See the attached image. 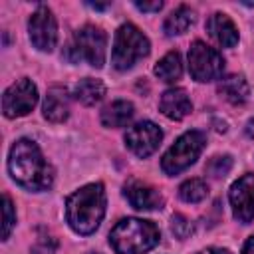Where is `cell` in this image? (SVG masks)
<instances>
[{
    "instance_id": "1",
    "label": "cell",
    "mask_w": 254,
    "mask_h": 254,
    "mask_svg": "<svg viewBox=\"0 0 254 254\" xmlns=\"http://www.w3.org/2000/svg\"><path fill=\"white\" fill-rule=\"evenodd\" d=\"M10 177L26 190H46L54 183V169L32 139H18L8 155Z\"/></svg>"
},
{
    "instance_id": "4",
    "label": "cell",
    "mask_w": 254,
    "mask_h": 254,
    "mask_svg": "<svg viewBox=\"0 0 254 254\" xmlns=\"http://www.w3.org/2000/svg\"><path fill=\"white\" fill-rule=\"evenodd\" d=\"M149 52H151V44L147 36L135 24H123L115 32L111 64L115 69L125 71V69H131L141 58H147Z\"/></svg>"
},
{
    "instance_id": "5",
    "label": "cell",
    "mask_w": 254,
    "mask_h": 254,
    "mask_svg": "<svg viewBox=\"0 0 254 254\" xmlns=\"http://www.w3.org/2000/svg\"><path fill=\"white\" fill-rule=\"evenodd\" d=\"M105 48L107 36L99 26L87 24L79 28L73 40L67 44L64 56L69 62H87L91 67H101L105 64Z\"/></svg>"
},
{
    "instance_id": "18",
    "label": "cell",
    "mask_w": 254,
    "mask_h": 254,
    "mask_svg": "<svg viewBox=\"0 0 254 254\" xmlns=\"http://www.w3.org/2000/svg\"><path fill=\"white\" fill-rule=\"evenodd\" d=\"M73 95L83 105H95L105 95V83L101 79H93V77L79 79L73 87Z\"/></svg>"
},
{
    "instance_id": "10",
    "label": "cell",
    "mask_w": 254,
    "mask_h": 254,
    "mask_svg": "<svg viewBox=\"0 0 254 254\" xmlns=\"http://www.w3.org/2000/svg\"><path fill=\"white\" fill-rule=\"evenodd\" d=\"M163 139V131L157 123L153 121H139L135 125H131L127 129V135H125V145L131 153H135L137 157L145 159L149 155H153L159 147Z\"/></svg>"
},
{
    "instance_id": "3",
    "label": "cell",
    "mask_w": 254,
    "mask_h": 254,
    "mask_svg": "<svg viewBox=\"0 0 254 254\" xmlns=\"http://www.w3.org/2000/svg\"><path fill=\"white\" fill-rule=\"evenodd\" d=\"M161 240L155 222L143 218H123L109 232V244L117 254H145Z\"/></svg>"
},
{
    "instance_id": "21",
    "label": "cell",
    "mask_w": 254,
    "mask_h": 254,
    "mask_svg": "<svg viewBox=\"0 0 254 254\" xmlns=\"http://www.w3.org/2000/svg\"><path fill=\"white\" fill-rule=\"evenodd\" d=\"M208 194V185L202 179H189L179 187V196L185 202H200Z\"/></svg>"
},
{
    "instance_id": "23",
    "label": "cell",
    "mask_w": 254,
    "mask_h": 254,
    "mask_svg": "<svg viewBox=\"0 0 254 254\" xmlns=\"http://www.w3.org/2000/svg\"><path fill=\"white\" fill-rule=\"evenodd\" d=\"M56 250H58V240L46 230H38V238L32 246V252L34 254H56Z\"/></svg>"
},
{
    "instance_id": "6",
    "label": "cell",
    "mask_w": 254,
    "mask_h": 254,
    "mask_svg": "<svg viewBox=\"0 0 254 254\" xmlns=\"http://www.w3.org/2000/svg\"><path fill=\"white\" fill-rule=\"evenodd\" d=\"M204 143H206V137H204L202 131L192 129V131L183 133V135L167 149V153L163 155V159H161V169H163L167 175H171V177L179 175L181 171L189 169V167L198 159V155H200L202 149H204Z\"/></svg>"
},
{
    "instance_id": "29",
    "label": "cell",
    "mask_w": 254,
    "mask_h": 254,
    "mask_svg": "<svg viewBox=\"0 0 254 254\" xmlns=\"http://www.w3.org/2000/svg\"><path fill=\"white\" fill-rule=\"evenodd\" d=\"M246 135H248L250 139H254V117L246 123Z\"/></svg>"
},
{
    "instance_id": "12",
    "label": "cell",
    "mask_w": 254,
    "mask_h": 254,
    "mask_svg": "<svg viewBox=\"0 0 254 254\" xmlns=\"http://www.w3.org/2000/svg\"><path fill=\"white\" fill-rule=\"evenodd\" d=\"M123 194L129 200V204L137 210H155V208L163 206L161 192L155 187H151L149 183H143V181H137V179H131V181L125 183Z\"/></svg>"
},
{
    "instance_id": "22",
    "label": "cell",
    "mask_w": 254,
    "mask_h": 254,
    "mask_svg": "<svg viewBox=\"0 0 254 254\" xmlns=\"http://www.w3.org/2000/svg\"><path fill=\"white\" fill-rule=\"evenodd\" d=\"M206 173L214 179H220L224 177L230 169H232V157L230 155H218V157H212L208 163H206Z\"/></svg>"
},
{
    "instance_id": "25",
    "label": "cell",
    "mask_w": 254,
    "mask_h": 254,
    "mask_svg": "<svg viewBox=\"0 0 254 254\" xmlns=\"http://www.w3.org/2000/svg\"><path fill=\"white\" fill-rule=\"evenodd\" d=\"M2 200H4V226H2V240H6V238L10 236V232H12V228H14L16 212H14V204H12V200H10V196H8V194H4V196H2Z\"/></svg>"
},
{
    "instance_id": "7",
    "label": "cell",
    "mask_w": 254,
    "mask_h": 254,
    "mask_svg": "<svg viewBox=\"0 0 254 254\" xmlns=\"http://www.w3.org/2000/svg\"><path fill=\"white\" fill-rule=\"evenodd\" d=\"M224 58L204 42L196 40L189 50V71L194 81H212L222 75Z\"/></svg>"
},
{
    "instance_id": "9",
    "label": "cell",
    "mask_w": 254,
    "mask_h": 254,
    "mask_svg": "<svg viewBox=\"0 0 254 254\" xmlns=\"http://www.w3.org/2000/svg\"><path fill=\"white\" fill-rule=\"evenodd\" d=\"M28 32L34 48L40 52H52L58 42V22L48 6H38L28 20Z\"/></svg>"
},
{
    "instance_id": "20",
    "label": "cell",
    "mask_w": 254,
    "mask_h": 254,
    "mask_svg": "<svg viewBox=\"0 0 254 254\" xmlns=\"http://www.w3.org/2000/svg\"><path fill=\"white\" fill-rule=\"evenodd\" d=\"M155 75L167 83L177 81L183 75V62H181V54L179 52H169L165 54L157 65H155Z\"/></svg>"
},
{
    "instance_id": "28",
    "label": "cell",
    "mask_w": 254,
    "mask_h": 254,
    "mask_svg": "<svg viewBox=\"0 0 254 254\" xmlns=\"http://www.w3.org/2000/svg\"><path fill=\"white\" fill-rule=\"evenodd\" d=\"M198 254H232V252L226 250V248H204V250H200Z\"/></svg>"
},
{
    "instance_id": "17",
    "label": "cell",
    "mask_w": 254,
    "mask_h": 254,
    "mask_svg": "<svg viewBox=\"0 0 254 254\" xmlns=\"http://www.w3.org/2000/svg\"><path fill=\"white\" fill-rule=\"evenodd\" d=\"M218 93L232 105H242L248 101L250 95V85L244 79V75H226L218 81Z\"/></svg>"
},
{
    "instance_id": "8",
    "label": "cell",
    "mask_w": 254,
    "mask_h": 254,
    "mask_svg": "<svg viewBox=\"0 0 254 254\" xmlns=\"http://www.w3.org/2000/svg\"><path fill=\"white\" fill-rule=\"evenodd\" d=\"M38 103V89L32 79L22 77L12 83L2 95V111L8 119L28 115Z\"/></svg>"
},
{
    "instance_id": "13",
    "label": "cell",
    "mask_w": 254,
    "mask_h": 254,
    "mask_svg": "<svg viewBox=\"0 0 254 254\" xmlns=\"http://www.w3.org/2000/svg\"><path fill=\"white\" fill-rule=\"evenodd\" d=\"M159 109H161V113H163L165 117L179 121V119H185V117L192 111V103H190V97H189V93H187L185 89H181V87H171V89H167V91L161 95V99H159Z\"/></svg>"
},
{
    "instance_id": "26",
    "label": "cell",
    "mask_w": 254,
    "mask_h": 254,
    "mask_svg": "<svg viewBox=\"0 0 254 254\" xmlns=\"http://www.w3.org/2000/svg\"><path fill=\"white\" fill-rule=\"evenodd\" d=\"M135 8L141 12H159L163 8V2H135Z\"/></svg>"
},
{
    "instance_id": "24",
    "label": "cell",
    "mask_w": 254,
    "mask_h": 254,
    "mask_svg": "<svg viewBox=\"0 0 254 254\" xmlns=\"http://www.w3.org/2000/svg\"><path fill=\"white\" fill-rule=\"evenodd\" d=\"M192 222L187 218V216H183V214H173V218H171V232L179 238V240H185V238H189L190 234H192Z\"/></svg>"
},
{
    "instance_id": "16",
    "label": "cell",
    "mask_w": 254,
    "mask_h": 254,
    "mask_svg": "<svg viewBox=\"0 0 254 254\" xmlns=\"http://www.w3.org/2000/svg\"><path fill=\"white\" fill-rule=\"evenodd\" d=\"M135 115V107L131 101H125V99H117L109 105H105L101 109V125L103 127H111V129H117V127H125Z\"/></svg>"
},
{
    "instance_id": "15",
    "label": "cell",
    "mask_w": 254,
    "mask_h": 254,
    "mask_svg": "<svg viewBox=\"0 0 254 254\" xmlns=\"http://www.w3.org/2000/svg\"><path fill=\"white\" fill-rule=\"evenodd\" d=\"M42 111H44V117L52 123L65 121L69 115V95H67L65 87H60V85L50 87L44 97Z\"/></svg>"
},
{
    "instance_id": "27",
    "label": "cell",
    "mask_w": 254,
    "mask_h": 254,
    "mask_svg": "<svg viewBox=\"0 0 254 254\" xmlns=\"http://www.w3.org/2000/svg\"><path fill=\"white\" fill-rule=\"evenodd\" d=\"M242 254H254V236H250L244 246H242Z\"/></svg>"
},
{
    "instance_id": "14",
    "label": "cell",
    "mask_w": 254,
    "mask_h": 254,
    "mask_svg": "<svg viewBox=\"0 0 254 254\" xmlns=\"http://www.w3.org/2000/svg\"><path fill=\"white\" fill-rule=\"evenodd\" d=\"M208 36L222 48H234L238 44V30L224 12H214L206 22Z\"/></svg>"
},
{
    "instance_id": "2",
    "label": "cell",
    "mask_w": 254,
    "mask_h": 254,
    "mask_svg": "<svg viewBox=\"0 0 254 254\" xmlns=\"http://www.w3.org/2000/svg\"><path fill=\"white\" fill-rule=\"evenodd\" d=\"M105 189L101 183H91L75 192H71L65 200V220L73 232L87 236L93 234L103 216H105Z\"/></svg>"
},
{
    "instance_id": "11",
    "label": "cell",
    "mask_w": 254,
    "mask_h": 254,
    "mask_svg": "<svg viewBox=\"0 0 254 254\" xmlns=\"http://www.w3.org/2000/svg\"><path fill=\"white\" fill-rule=\"evenodd\" d=\"M228 200L232 206V214L238 222L250 224L254 220V175L252 173H246L232 183L228 190Z\"/></svg>"
},
{
    "instance_id": "19",
    "label": "cell",
    "mask_w": 254,
    "mask_h": 254,
    "mask_svg": "<svg viewBox=\"0 0 254 254\" xmlns=\"http://www.w3.org/2000/svg\"><path fill=\"white\" fill-rule=\"evenodd\" d=\"M192 22H194V12L189 6H179L167 16L163 30L167 36H179V34H185Z\"/></svg>"
}]
</instances>
